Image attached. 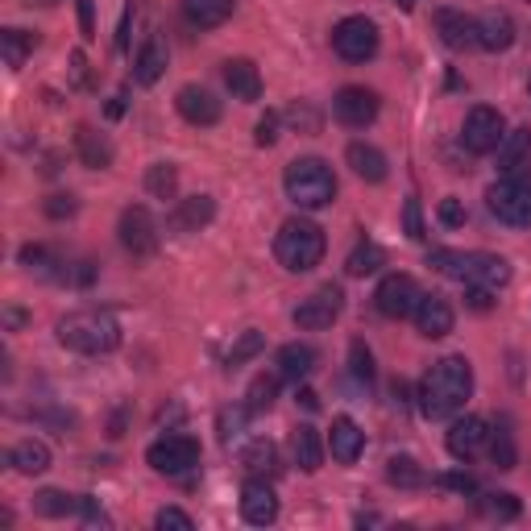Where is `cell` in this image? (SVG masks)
<instances>
[{"label":"cell","mask_w":531,"mask_h":531,"mask_svg":"<svg viewBox=\"0 0 531 531\" xmlns=\"http://www.w3.org/2000/svg\"><path fill=\"white\" fill-rule=\"evenodd\" d=\"M469 395H473V366L465 357H441L419 378V390H415L423 419H449L465 407Z\"/></svg>","instance_id":"6da1fadb"},{"label":"cell","mask_w":531,"mask_h":531,"mask_svg":"<svg viewBox=\"0 0 531 531\" xmlns=\"http://www.w3.org/2000/svg\"><path fill=\"white\" fill-rule=\"evenodd\" d=\"M58 345L83 357H104L121 345V324L112 312H100V307H80V312L63 315L55 324Z\"/></svg>","instance_id":"7a4b0ae2"},{"label":"cell","mask_w":531,"mask_h":531,"mask_svg":"<svg viewBox=\"0 0 531 531\" xmlns=\"http://www.w3.org/2000/svg\"><path fill=\"white\" fill-rule=\"evenodd\" d=\"M324 228L315 225V220L307 217H291L279 225V233H274V258H279V266L287 274H307L315 271L320 261H324Z\"/></svg>","instance_id":"3957f363"},{"label":"cell","mask_w":531,"mask_h":531,"mask_svg":"<svg viewBox=\"0 0 531 531\" xmlns=\"http://www.w3.org/2000/svg\"><path fill=\"white\" fill-rule=\"evenodd\" d=\"M282 191H287V199L299 212H320V207H328L336 199V175L324 158L307 154V158L287 163V171H282Z\"/></svg>","instance_id":"277c9868"},{"label":"cell","mask_w":531,"mask_h":531,"mask_svg":"<svg viewBox=\"0 0 531 531\" xmlns=\"http://www.w3.org/2000/svg\"><path fill=\"white\" fill-rule=\"evenodd\" d=\"M145 465L163 477H183L199 465V441L187 432H166L145 449Z\"/></svg>","instance_id":"5b68a950"},{"label":"cell","mask_w":531,"mask_h":531,"mask_svg":"<svg viewBox=\"0 0 531 531\" xmlns=\"http://www.w3.org/2000/svg\"><path fill=\"white\" fill-rule=\"evenodd\" d=\"M341 312H345V291L336 287V282H324V287H315L307 299H299L291 320H295V328H303V333H324V328H333L336 320H341Z\"/></svg>","instance_id":"8992f818"},{"label":"cell","mask_w":531,"mask_h":531,"mask_svg":"<svg viewBox=\"0 0 531 531\" xmlns=\"http://www.w3.org/2000/svg\"><path fill=\"white\" fill-rule=\"evenodd\" d=\"M378 46H382V34L369 17H345L333 26V50L345 63H369V58L378 55Z\"/></svg>","instance_id":"52a82bcc"},{"label":"cell","mask_w":531,"mask_h":531,"mask_svg":"<svg viewBox=\"0 0 531 531\" xmlns=\"http://www.w3.org/2000/svg\"><path fill=\"white\" fill-rule=\"evenodd\" d=\"M486 207L503 225L531 228V183L527 179H498L486 191Z\"/></svg>","instance_id":"ba28073f"},{"label":"cell","mask_w":531,"mask_h":531,"mask_svg":"<svg viewBox=\"0 0 531 531\" xmlns=\"http://www.w3.org/2000/svg\"><path fill=\"white\" fill-rule=\"evenodd\" d=\"M506 137V121L498 109H490V104H477V109H469L465 125H461V145H465L469 154H498V145H503Z\"/></svg>","instance_id":"9c48e42d"},{"label":"cell","mask_w":531,"mask_h":531,"mask_svg":"<svg viewBox=\"0 0 531 531\" xmlns=\"http://www.w3.org/2000/svg\"><path fill=\"white\" fill-rule=\"evenodd\" d=\"M117 237H121V245H125V253H133V258H154V253H158V220L150 217L145 204H129L125 212H121Z\"/></svg>","instance_id":"30bf717a"},{"label":"cell","mask_w":531,"mask_h":531,"mask_svg":"<svg viewBox=\"0 0 531 531\" xmlns=\"http://www.w3.org/2000/svg\"><path fill=\"white\" fill-rule=\"evenodd\" d=\"M419 299H423V291L411 274H387V279L378 282V291H374V307H378L387 320H407V315H415Z\"/></svg>","instance_id":"8fae6325"},{"label":"cell","mask_w":531,"mask_h":531,"mask_svg":"<svg viewBox=\"0 0 531 531\" xmlns=\"http://www.w3.org/2000/svg\"><path fill=\"white\" fill-rule=\"evenodd\" d=\"M378 109H382L378 91L361 88V83H349V88H341L333 96V117L341 121L345 129H366V125H374V121H378Z\"/></svg>","instance_id":"7c38bea8"},{"label":"cell","mask_w":531,"mask_h":531,"mask_svg":"<svg viewBox=\"0 0 531 531\" xmlns=\"http://www.w3.org/2000/svg\"><path fill=\"white\" fill-rule=\"evenodd\" d=\"M444 444H449L452 457L465 461V465H469V461H473L477 452H482V449L490 444V423L482 419V415H461V419L449 428Z\"/></svg>","instance_id":"4fadbf2b"},{"label":"cell","mask_w":531,"mask_h":531,"mask_svg":"<svg viewBox=\"0 0 531 531\" xmlns=\"http://www.w3.org/2000/svg\"><path fill=\"white\" fill-rule=\"evenodd\" d=\"M241 519L253 527H271L279 519V498H274V486L266 477H250L241 486Z\"/></svg>","instance_id":"5bb4252c"},{"label":"cell","mask_w":531,"mask_h":531,"mask_svg":"<svg viewBox=\"0 0 531 531\" xmlns=\"http://www.w3.org/2000/svg\"><path fill=\"white\" fill-rule=\"evenodd\" d=\"M175 109H179V117L187 121V125H196V129H212L220 121V100L212 96L207 88H199V83H187V88H179V96H175Z\"/></svg>","instance_id":"9a60e30c"},{"label":"cell","mask_w":531,"mask_h":531,"mask_svg":"<svg viewBox=\"0 0 531 531\" xmlns=\"http://www.w3.org/2000/svg\"><path fill=\"white\" fill-rule=\"evenodd\" d=\"M452 324H457L452 303L444 295H436V291H428V295L419 299V307H415V328H419L428 341H441V336L452 333Z\"/></svg>","instance_id":"2e32d148"},{"label":"cell","mask_w":531,"mask_h":531,"mask_svg":"<svg viewBox=\"0 0 531 531\" xmlns=\"http://www.w3.org/2000/svg\"><path fill=\"white\" fill-rule=\"evenodd\" d=\"M498 175L503 179H527L531 175V129H511L498 145Z\"/></svg>","instance_id":"e0dca14e"},{"label":"cell","mask_w":531,"mask_h":531,"mask_svg":"<svg viewBox=\"0 0 531 531\" xmlns=\"http://www.w3.org/2000/svg\"><path fill=\"white\" fill-rule=\"evenodd\" d=\"M432 26H436V34H441V42L449 46V50H469V46H477V17H469V13L436 9Z\"/></svg>","instance_id":"ac0fdd59"},{"label":"cell","mask_w":531,"mask_h":531,"mask_svg":"<svg viewBox=\"0 0 531 531\" xmlns=\"http://www.w3.org/2000/svg\"><path fill=\"white\" fill-rule=\"evenodd\" d=\"M328 452H333L336 465H353L366 452V432H361L349 415H336L333 419V428H328Z\"/></svg>","instance_id":"d6986e66"},{"label":"cell","mask_w":531,"mask_h":531,"mask_svg":"<svg viewBox=\"0 0 531 531\" xmlns=\"http://www.w3.org/2000/svg\"><path fill=\"white\" fill-rule=\"evenodd\" d=\"M166 58H171V50H166V37L154 29V34L142 42L137 58H133V80L142 83V88H154V83L163 80V71H166Z\"/></svg>","instance_id":"ffe728a7"},{"label":"cell","mask_w":531,"mask_h":531,"mask_svg":"<svg viewBox=\"0 0 531 531\" xmlns=\"http://www.w3.org/2000/svg\"><path fill=\"white\" fill-rule=\"evenodd\" d=\"M75 154H80V163L88 171H109L112 158H117L112 142L104 133H96L91 125H75Z\"/></svg>","instance_id":"44dd1931"},{"label":"cell","mask_w":531,"mask_h":531,"mask_svg":"<svg viewBox=\"0 0 531 531\" xmlns=\"http://www.w3.org/2000/svg\"><path fill=\"white\" fill-rule=\"evenodd\" d=\"M217 220V199L212 196H187L175 204V217H171V228L175 233H199Z\"/></svg>","instance_id":"7402d4cb"},{"label":"cell","mask_w":531,"mask_h":531,"mask_svg":"<svg viewBox=\"0 0 531 531\" xmlns=\"http://www.w3.org/2000/svg\"><path fill=\"white\" fill-rule=\"evenodd\" d=\"M477 46H482V50H490V55L511 50V46H515V21H511V13H503V9L482 13V17H477Z\"/></svg>","instance_id":"603a6c76"},{"label":"cell","mask_w":531,"mask_h":531,"mask_svg":"<svg viewBox=\"0 0 531 531\" xmlns=\"http://www.w3.org/2000/svg\"><path fill=\"white\" fill-rule=\"evenodd\" d=\"M345 163L353 166V175L366 183H382L390 175V163H387V154L378 150V145H369V142H349V150H345Z\"/></svg>","instance_id":"cb8c5ba5"},{"label":"cell","mask_w":531,"mask_h":531,"mask_svg":"<svg viewBox=\"0 0 531 531\" xmlns=\"http://www.w3.org/2000/svg\"><path fill=\"white\" fill-rule=\"evenodd\" d=\"M291 452H295V465L303 473H320L324 469V452H328V441H320L312 423H299L295 432H291Z\"/></svg>","instance_id":"d4e9b609"},{"label":"cell","mask_w":531,"mask_h":531,"mask_svg":"<svg viewBox=\"0 0 531 531\" xmlns=\"http://www.w3.org/2000/svg\"><path fill=\"white\" fill-rule=\"evenodd\" d=\"M473 287H490V291H503L511 282V261L498 258V253H469V279Z\"/></svg>","instance_id":"484cf974"},{"label":"cell","mask_w":531,"mask_h":531,"mask_svg":"<svg viewBox=\"0 0 531 531\" xmlns=\"http://www.w3.org/2000/svg\"><path fill=\"white\" fill-rule=\"evenodd\" d=\"M179 9H183V17H187V26L217 29V26H225V21L233 17L237 0H179Z\"/></svg>","instance_id":"4316f807"},{"label":"cell","mask_w":531,"mask_h":531,"mask_svg":"<svg viewBox=\"0 0 531 531\" xmlns=\"http://www.w3.org/2000/svg\"><path fill=\"white\" fill-rule=\"evenodd\" d=\"M225 83H228V91H233V100H245V104L261 100V75H258V67H253L250 58H228V63H225Z\"/></svg>","instance_id":"83f0119b"},{"label":"cell","mask_w":531,"mask_h":531,"mask_svg":"<svg viewBox=\"0 0 531 531\" xmlns=\"http://www.w3.org/2000/svg\"><path fill=\"white\" fill-rule=\"evenodd\" d=\"M274 366H279V374H282V378H287V382H295V387H299V382H303L307 374H312V369H315V349H312V345L291 341V345H282V349H279Z\"/></svg>","instance_id":"f1b7e54d"},{"label":"cell","mask_w":531,"mask_h":531,"mask_svg":"<svg viewBox=\"0 0 531 531\" xmlns=\"http://www.w3.org/2000/svg\"><path fill=\"white\" fill-rule=\"evenodd\" d=\"M9 465L17 469V473H26V477H37V473H46L50 469V444L46 441H17L13 444V452H9Z\"/></svg>","instance_id":"f546056e"},{"label":"cell","mask_w":531,"mask_h":531,"mask_svg":"<svg viewBox=\"0 0 531 531\" xmlns=\"http://www.w3.org/2000/svg\"><path fill=\"white\" fill-rule=\"evenodd\" d=\"M34 46H37V34H29V29H0V55H5V63H9V71H21L26 67V58L34 55Z\"/></svg>","instance_id":"4dcf8cb0"},{"label":"cell","mask_w":531,"mask_h":531,"mask_svg":"<svg viewBox=\"0 0 531 531\" xmlns=\"http://www.w3.org/2000/svg\"><path fill=\"white\" fill-rule=\"evenodd\" d=\"M241 465L250 469L253 477L279 473V449H274V441H266V436L250 441V444H245V449H241Z\"/></svg>","instance_id":"1f68e13d"},{"label":"cell","mask_w":531,"mask_h":531,"mask_svg":"<svg viewBox=\"0 0 531 531\" xmlns=\"http://www.w3.org/2000/svg\"><path fill=\"white\" fill-rule=\"evenodd\" d=\"M382 261H387V253H382L378 241H357L353 253L345 258V274H349V279H366V274L378 271Z\"/></svg>","instance_id":"d6a6232c"},{"label":"cell","mask_w":531,"mask_h":531,"mask_svg":"<svg viewBox=\"0 0 531 531\" xmlns=\"http://www.w3.org/2000/svg\"><path fill=\"white\" fill-rule=\"evenodd\" d=\"M145 191H150L154 199H179V166L175 163H154L150 171H145Z\"/></svg>","instance_id":"836d02e7"},{"label":"cell","mask_w":531,"mask_h":531,"mask_svg":"<svg viewBox=\"0 0 531 531\" xmlns=\"http://www.w3.org/2000/svg\"><path fill=\"white\" fill-rule=\"evenodd\" d=\"M75 511H80V498L67 490H37L34 494V515H42V519H67Z\"/></svg>","instance_id":"e575fe53"},{"label":"cell","mask_w":531,"mask_h":531,"mask_svg":"<svg viewBox=\"0 0 531 531\" xmlns=\"http://www.w3.org/2000/svg\"><path fill=\"white\" fill-rule=\"evenodd\" d=\"M279 382H282V374H258L250 382V390H245V407L253 415H266L274 407V398H279Z\"/></svg>","instance_id":"d590c367"},{"label":"cell","mask_w":531,"mask_h":531,"mask_svg":"<svg viewBox=\"0 0 531 531\" xmlns=\"http://www.w3.org/2000/svg\"><path fill=\"white\" fill-rule=\"evenodd\" d=\"M282 121H287L291 129H295V133H320V129H324V112L315 109L312 100H295V104H291L287 112H282Z\"/></svg>","instance_id":"8d00e7d4"},{"label":"cell","mask_w":531,"mask_h":531,"mask_svg":"<svg viewBox=\"0 0 531 531\" xmlns=\"http://www.w3.org/2000/svg\"><path fill=\"white\" fill-rule=\"evenodd\" d=\"M387 482L398 486V490H419L428 477H423V469H419L415 457H390L387 461Z\"/></svg>","instance_id":"74e56055"},{"label":"cell","mask_w":531,"mask_h":531,"mask_svg":"<svg viewBox=\"0 0 531 531\" xmlns=\"http://www.w3.org/2000/svg\"><path fill=\"white\" fill-rule=\"evenodd\" d=\"M261 349H266V333H258V328H245V333L233 341V349L225 353V366L228 369H241L245 361H253Z\"/></svg>","instance_id":"f35d334b"},{"label":"cell","mask_w":531,"mask_h":531,"mask_svg":"<svg viewBox=\"0 0 531 531\" xmlns=\"http://www.w3.org/2000/svg\"><path fill=\"white\" fill-rule=\"evenodd\" d=\"M349 378L357 382L361 390H374V353H369L366 341H353L349 345Z\"/></svg>","instance_id":"ab89813d"},{"label":"cell","mask_w":531,"mask_h":531,"mask_svg":"<svg viewBox=\"0 0 531 531\" xmlns=\"http://www.w3.org/2000/svg\"><path fill=\"white\" fill-rule=\"evenodd\" d=\"M428 266H432L436 274L457 279V282L469 279V253H461V250H432V253H428Z\"/></svg>","instance_id":"60d3db41"},{"label":"cell","mask_w":531,"mask_h":531,"mask_svg":"<svg viewBox=\"0 0 531 531\" xmlns=\"http://www.w3.org/2000/svg\"><path fill=\"white\" fill-rule=\"evenodd\" d=\"M250 407H220V411H217V436H220V444H233L237 441V436H241L245 432V419H250Z\"/></svg>","instance_id":"b9f144b4"},{"label":"cell","mask_w":531,"mask_h":531,"mask_svg":"<svg viewBox=\"0 0 531 531\" xmlns=\"http://www.w3.org/2000/svg\"><path fill=\"white\" fill-rule=\"evenodd\" d=\"M490 461H494L498 469H515V461H519V452H515V436L506 423H498L494 432H490Z\"/></svg>","instance_id":"7bdbcfd3"},{"label":"cell","mask_w":531,"mask_h":531,"mask_svg":"<svg viewBox=\"0 0 531 531\" xmlns=\"http://www.w3.org/2000/svg\"><path fill=\"white\" fill-rule=\"evenodd\" d=\"M42 212H46L50 220H71L75 212H80V199H75L71 191H55V196H46Z\"/></svg>","instance_id":"ee69618b"},{"label":"cell","mask_w":531,"mask_h":531,"mask_svg":"<svg viewBox=\"0 0 531 531\" xmlns=\"http://www.w3.org/2000/svg\"><path fill=\"white\" fill-rule=\"evenodd\" d=\"M486 515H494V519H503V523H511V519H519L523 515V503L515 494H486Z\"/></svg>","instance_id":"f6af8a7d"},{"label":"cell","mask_w":531,"mask_h":531,"mask_svg":"<svg viewBox=\"0 0 531 531\" xmlns=\"http://www.w3.org/2000/svg\"><path fill=\"white\" fill-rule=\"evenodd\" d=\"M279 129H282V112H274V109H266L258 117V125H253V142L266 150V145H274L279 142Z\"/></svg>","instance_id":"bcb514c9"},{"label":"cell","mask_w":531,"mask_h":531,"mask_svg":"<svg viewBox=\"0 0 531 531\" xmlns=\"http://www.w3.org/2000/svg\"><path fill=\"white\" fill-rule=\"evenodd\" d=\"M436 486L452 490V494H477V477L469 469H452V473H441L436 477Z\"/></svg>","instance_id":"7dc6e473"},{"label":"cell","mask_w":531,"mask_h":531,"mask_svg":"<svg viewBox=\"0 0 531 531\" xmlns=\"http://www.w3.org/2000/svg\"><path fill=\"white\" fill-rule=\"evenodd\" d=\"M154 527L158 531H191L196 523H191V515L179 511V506H163V511L154 515Z\"/></svg>","instance_id":"c3c4849f"},{"label":"cell","mask_w":531,"mask_h":531,"mask_svg":"<svg viewBox=\"0 0 531 531\" xmlns=\"http://www.w3.org/2000/svg\"><path fill=\"white\" fill-rule=\"evenodd\" d=\"M403 233L411 237V241H423V237H428V228H423V207L415 196L403 204Z\"/></svg>","instance_id":"681fc988"},{"label":"cell","mask_w":531,"mask_h":531,"mask_svg":"<svg viewBox=\"0 0 531 531\" xmlns=\"http://www.w3.org/2000/svg\"><path fill=\"white\" fill-rule=\"evenodd\" d=\"M436 220H441L444 228H465V204H461L457 196L441 199V207H436Z\"/></svg>","instance_id":"f907efd6"},{"label":"cell","mask_w":531,"mask_h":531,"mask_svg":"<svg viewBox=\"0 0 531 531\" xmlns=\"http://www.w3.org/2000/svg\"><path fill=\"white\" fill-rule=\"evenodd\" d=\"M494 295H498V291L465 282V307H469V312H490V307H494Z\"/></svg>","instance_id":"816d5d0a"},{"label":"cell","mask_w":531,"mask_h":531,"mask_svg":"<svg viewBox=\"0 0 531 531\" xmlns=\"http://www.w3.org/2000/svg\"><path fill=\"white\" fill-rule=\"evenodd\" d=\"M75 13H80L83 42H96V5H91V0H75Z\"/></svg>","instance_id":"f5cc1de1"},{"label":"cell","mask_w":531,"mask_h":531,"mask_svg":"<svg viewBox=\"0 0 531 531\" xmlns=\"http://www.w3.org/2000/svg\"><path fill=\"white\" fill-rule=\"evenodd\" d=\"M133 13H137V5L129 0L125 13H121V26H117V50H121V55H129V29H133Z\"/></svg>","instance_id":"db71d44e"},{"label":"cell","mask_w":531,"mask_h":531,"mask_svg":"<svg viewBox=\"0 0 531 531\" xmlns=\"http://www.w3.org/2000/svg\"><path fill=\"white\" fill-rule=\"evenodd\" d=\"M80 515L91 523V527H96V523H109V515L100 511V506H96V498H88V494H80Z\"/></svg>","instance_id":"11a10c76"},{"label":"cell","mask_w":531,"mask_h":531,"mask_svg":"<svg viewBox=\"0 0 531 531\" xmlns=\"http://www.w3.org/2000/svg\"><path fill=\"white\" fill-rule=\"evenodd\" d=\"M125 109H129V88H121L117 96L109 100V109H104V117H109V121H121V117H125Z\"/></svg>","instance_id":"9f6ffc18"},{"label":"cell","mask_w":531,"mask_h":531,"mask_svg":"<svg viewBox=\"0 0 531 531\" xmlns=\"http://www.w3.org/2000/svg\"><path fill=\"white\" fill-rule=\"evenodd\" d=\"M125 423H129V411L121 407V411L109 419V436H112V441H121V436H125Z\"/></svg>","instance_id":"6f0895ef"},{"label":"cell","mask_w":531,"mask_h":531,"mask_svg":"<svg viewBox=\"0 0 531 531\" xmlns=\"http://www.w3.org/2000/svg\"><path fill=\"white\" fill-rule=\"evenodd\" d=\"M26 320H29V315L21 312V307H5V328H9V333H17Z\"/></svg>","instance_id":"680465c9"},{"label":"cell","mask_w":531,"mask_h":531,"mask_svg":"<svg viewBox=\"0 0 531 531\" xmlns=\"http://www.w3.org/2000/svg\"><path fill=\"white\" fill-rule=\"evenodd\" d=\"M299 403H303L307 411H320V395H315V390H307V387H299Z\"/></svg>","instance_id":"91938a15"},{"label":"cell","mask_w":531,"mask_h":531,"mask_svg":"<svg viewBox=\"0 0 531 531\" xmlns=\"http://www.w3.org/2000/svg\"><path fill=\"white\" fill-rule=\"evenodd\" d=\"M390 395H395V403H398V407H407V403H411V398H407V382H403V378H395V382H390Z\"/></svg>","instance_id":"94428289"},{"label":"cell","mask_w":531,"mask_h":531,"mask_svg":"<svg viewBox=\"0 0 531 531\" xmlns=\"http://www.w3.org/2000/svg\"><path fill=\"white\" fill-rule=\"evenodd\" d=\"M398 9H415V5H419V0H395Z\"/></svg>","instance_id":"6125c7cd"},{"label":"cell","mask_w":531,"mask_h":531,"mask_svg":"<svg viewBox=\"0 0 531 531\" xmlns=\"http://www.w3.org/2000/svg\"><path fill=\"white\" fill-rule=\"evenodd\" d=\"M527 96H531V80H527Z\"/></svg>","instance_id":"be15d7a7"},{"label":"cell","mask_w":531,"mask_h":531,"mask_svg":"<svg viewBox=\"0 0 531 531\" xmlns=\"http://www.w3.org/2000/svg\"><path fill=\"white\" fill-rule=\"evenodd\" d=\"M527 5H531V0H527Z\"/></svg>","instance_id":"e7e4bbea"}]
</instances>
